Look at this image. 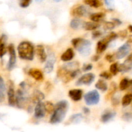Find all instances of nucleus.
<instances>
[{"label":"nucleus","mask_w":132,"mask_h":132,"mask_svg":"<svg viewBox=\"0 0 132 132\" xmlns=\"http://www.w3.org/2000/svg\"><path fill=\"white\" fill-rule=\"evenodd\" d=\"M68 106L67 100H63L58 102L55 106V109L50 119V124H55L61 122L65 118Z\"/></svg>","instance_id":"f257e3e1"},{"label":"nucleus","mask_w":132,"mask_h":132,"mask_svg":"<svg viewBox=\"0 0 132 132\" xmlns=\"http://www.w3.org/2000/svg\"><path fill=\"white\" fill-rule=\"evenodd\" d=\"M18 52L22 60L32 61L34 58V47L29 41H21L18 46Z\"/></svg>","instance_id":"f03ea898"},{"label":"nucleus","mask_w":132,"mask_h":132,"mask_svg":"<svg viewBox=\"0 0 132 132\" xmlns=\"http://www.w3.org/2000/svg\"><path fill=\"white\" fill-rule=\"evenodd\" d=\"M71 42L77 51L83 56H88L91 53L92 43L90 40L81 38H73Z\"/></svg>","instance_id":"7ed1b4c3"},{"label":"nucleus","mask_w":132,"mask_h":132,"mask_svg":"<svg viewBox=\"0 0 132 132\" xmlns=\"http://www.w3.org/2000/svg\"><path fill=\"white\" fill-rule=\"evenodd\" d=\"M84 98L86 104L88 106H94L99 102L100 94L97 90H92L85 94Z\"/></svg>","instance_id":"20e7f679"},{"label":"nucleus","mask_w":132,"mask_h":132,"mask_svg":"<svg viewBox=\"0 0 132 132\" xmlns=\"http://www.w3.org/2000/svg\"><path fill=\"white\" fill-rule=\"evenodd\" d=\"M16 105L19 108H23L26 106L28 100V93L23 89H19L15 94Z\"/></svg>","instance_id":"39448f33"},{"label":"nucleus","mask_w":132,"mask_h":132,"mask_svg":"<svg viewBox=\"0 0 132 132\" xmlns=\"http://www.w3.org/2000/svg\"><path fill=\"white\" fill-rule=\"evenodd\" d=\"M8 51L9 53V60L7 63V69L9 71H11L15 67L16 63V53H15V47L13 44H10L7 47Z\"/></svg>","instance_id":"423d86ee"},{"label":"nucleus","mask_w":132,"mask_h":132,"mask_svg":"<svg viewBox=\"0 0 132 132\" xmlns=\"http://www.w3.org/2000/svg\"><path fill=\"white\" fill-rule=\"evenodd\" d=\"M70 14L72 16L77 17V18L86 16L89 14V10L84 5H77L71 9Z\"/></svg>","instance_id":"0eeeda50"},{"label":"nucleus","mask_w":132,"mask_h":132,"mask_svg":"<svg viewBox=\"0 0 132 132\" xmlns=\"http://www.w3.org/2000/svg\"><path fill=\"white\" fill-rule=\"evenodd\" d=\"M95 78V76L92 72H88L82 75L77 80L76 84L77 85H90Z\"/></svg>","instance_id":"6e6552de"},{"label":"nucleus","mask_w":132,"mask_h":132,"mask_svg":"<svg viewBox=\"0 0 132 132\" xmlns=\"http://www.w3.org/2000/svg\"><path fill=\"white\" fill-rule=\"evenodd\" d=\"M55 62H56V58H55V54L52 52H50L48 55L46 64H45V68H44L45 71L46 73H50V72H52Z\"/></svg>","instance_id":"1a4fd4ad"},{"label":"nucleus","mask_w":132,"mask_h":132,"mask_svg":"<svg viewBox=\"0 0 132 132\" xmlns=\"http://www.w3.org/2000/svg\"><path fill=\"white\" fill-rule=\"evenodd\" d=\"M131 50V45L128 43L123 44L118 49L116 53V57L117 59H122L126 57Z\"/></svg>","instance_id":"9d476101"},{"label":"nucleus","mask_w":132,"mask_h":132,"mask_svg":"<svg viewBox=\"0 0 132 132\" xmlns=\"http://www.w3.org/2000/svg\"><path fill=\"white\" fill-rule=\"evenodd\" d=\"M8 102L9 104L11 106H14L16 104V100H15V94L14 87V83L10 80L9 82V89L7 91Z\"/></svg>","instance_id":"9b49d317"},{"label":"nucleus","mask_w":132,"mask_h":132,"mask_svg":"<svg viewBox=\"0 0 132 132\" xmlns=\"http://www.w3.org/2000/svg\"><path fill=\"white\" fill-rule=\"evenodd\" d=\"M46 110L45 108V104L43 102H39L36 104L34 109V116L37 119L43 118L45 116Z\"/></svg>","instance_id":"f8f14e48"},{"label":"nucleus","mask_w":132,"mask_h":132,"mask_svg":"<svg viewBox=\"0 0 132 132\" xmlns=\"http://www.w3.org/2000/svg\"><path fill=\"white\" fill-rule=\"evenodd\" d=\"M28 74L37 81H42L44 79V75L42 71L37 68H31L28 70Z\"/></svg>","instance_id":"ddd939ff"},{"label":"nucleus","mask_w":132,"mask_h":132,"mask_svg":"<svg viewBox=\"0 0 132 132\" xmlns=\"http://www.w3.org/2000/svg\"><path fill=\"white\" fill-rule=\"evenodd\" d=\"M83 91L81 89H71L68 92V96L72 100L75 102L81 100L82 97Z\"/></svg>","instance_id":"4468645a"},{"label":"nucleus","mask_w":132,"mask_h":132,"mask_svg":"<svg viewBox=\"0 0 132 132\" xmlns=\"http://www.w3.org/2000/svg\"><path fill=\"white\" fill-rule=\"evenodd\" d=\"M36 54L37 56V58H39V61L42 63L45 62L47 59V55L45 52V47L43 45H37L36 46Z\"/></svg>","instance_id":"2eb2a0df"},{"label":"nucleus","mask_w":132,"mask_h":132,"mask_svg":"<svg viewBox=\"0 0 132 132\" xmlns=\"http://www.w3.org/2000/svg\"><path fill=\"white\" fill-rule=\"evenodd\" d=\"M79 63L77 61H75V62H71L65 63L61 66V68L68 72H72L75 70L79 69Z\"/></svg>","instance_id":"dca6fc26"},{"label":"nucleus","mask_w":132,"mask_h":132,"mask_svg":"<svg viewBox=\"0 0 132 132\" xmlns=\"http://www.w3.org/2000/svg\"><path fill=\"white\" fill-rule=\"evenodd\" d=\"M75 56V53L72 48H68L61 56V60L63 62H69L72 60Z\"/></svg>","instance_id":"f3484780"},{"label":"nucleus","mask_w":132,"mask_h":132,"mask_svg":"<svg viewBox=\"0 0 132 132\" xmlns=\"http://www.w3.org/2000/svg\"><path fill=\"white\" fill-rule=\"evenodd\" d=\"M116 115V113L112 111H107L104 112L101 116V120L103 123H106L114 119Z\"/></svg>","instance_id":"a211bd4d"},{"label":"nucleus","mask_w":132,"mask_h":132,"mask_svg":"<svg viewBox=\"0 0 132 132\" xmlns=\"http://www.w3.org/2000/svg\"><path fill=\"white\" fill-rule=\"evenodd\" d=\"M100 27V25L94 21H84L82 28L86 31H95Z\"/></svg>","instance_id":"6ab92c4d"},{"label":"nucleus","mask_w":132,"mask_h":132,"mask_svg":"<svg viewBox=\"0 0 132 132\" xmlns=\"http://www.w3.org/2000/svg\"><path fill=\"white\" fill-rule=\"evenodd\" d=\"M44 98L45 94L39 90H35L32 95V100L34 103L37 104L39 102H42Z\"/></svg>","instance_id":"aec40b11"},{"label":"nucleus","mask_w":132,"mask_h":132,"mask_svg":"<svg viewBox=\"0 0 132 132\" xmlns=\"http://www.w3.org/2000/svg\"><path fill=\"white\" fill-rule=\"evenodd\" d=\"M132 69V62L125 60V62L119 65V71L121 72H128Z\"/></svg>","instance_id":"412c9836"},{"label":"nucleus","mask_w":132,"mask_h":132,"mask_svg":"<svg viewBox=\"0 0 132 132\" xmlns=\"http://www.w3.org/2000/svg\"><path fill=\"white\" fill-rule=\"evenodd\" d=\"M84 21L81 20L78 18H75L71 20L70 23V26L74 30H78L80 29L81 28H82L83 27Z\"/></svg>","instance_id":"4be33fe9"},{"label":"nucleus","mask_w":132,"mask_h":132,"mask_svg":"<svg viewBox=\"0 0 132 132\" xmlns=\"http://www.w3.org/2000/svg\"><path fill=\"white\" fill-rule=\"evenodd\" d=\"M108 46V44L106 42L104 41V40H100L97 42L96 46V53L97 54H101V53H104L107 49Z\"/></svg>","instance_id":"5701e85b"},{"label":"nucleus","mask_w":132,"mask_h":132,"mask_svg":"<svg viewBox=\"0 0 132 132\" xmlns=\"http://www.w3.org/2000/svg\"><path fill=\"white\" fill-rule=\"evenodd\" d=\"M105 14L103 12H96L91 14L90 16V19H91L92 21L95 22V23H98V22L101 21L104 18H105Z\"/></svg>","instance_id":"b1692460"},{"label":"nucleus","mask_w":132,"mask_h":132,"mask_svg":"<svg viewBox=\"0 0 132 132\" xmlns=\"http://www.w3.org/2000/svg\"><path fill=\"white\" fill-rule=\"evenodd\" d=\"M95 86L97 89L101 91L102 92H106L108 89V84L103 79H99V80H98V81L95 84Z\"/></svg>","instance_id":"393cba45"},{"label":"nucleus","mask_w":132,"mask_h":132,"mask_svg":"<svg viewBox=\"0 0 132 132\" xmlns=\"http://www.w3.org/2000/svg\"><path fill=\"white\" fill-rule=\"evenodd\" d=\"M6 35L3 34L0 38V58L3 56L4 54L6 53V47H5V41L6 40Z\"/></svg>","instance_id":"a878e982"},{"label":"nucleus","mask_w":132,"mask_h":132,"mask_svg":"<svg viewBox=\"0 0 132 132\" xmlns=\"http://www.w3.org/2000/svg\"><path fill=\"white\" fill-rule=\"evenodd\" d=\"M82 119H83V115H82V113H76L72 115L70 117L68 122L73 124H78L82 121Z\"/></svg>","instance_id":"bb28decb"},{"label":"nucleus","mask_w":132,"mask_h":132,"mask_svg":"<svg viewBox=\"0 0 132 132\" xmlns=\"http://www.w3.org/2000/svg\"><path fill=\"white\" fill-rule=\"evenodd\" d=\"M83 2L86 5L94 8H99L103 5L101 0H83Z\"/></svg>","instance_id":"cd10ccee"},{"label":"nucleus","mask_w":132,"mask_h":132,"mask_svg":"<svg viewBox=\"0 0 132 132\" xmlns=\"http://www.w3.org/2000/svg\"><path fill=\"white\" fill-rule=\"evenodd\" d=\"M121 103L123 107H126L132 103V94L131 93H127L122 97Z\"/></svg>","instance_id":"c85d7f7f"},{"label":"nucleus","mask_w":132,"mask_h":132,"mask_svg":"<svg viewBox=\"0 0 132 132\" xmlns=\"http://www.w3.org/2000/svg\"><path fill=\"white\" fill-rule=\"evenodd\" d=\"M118 38V34L117 33H116L115 32H111L110 33L108 34L107 36H106L105 37H104L103 38V40H104L105 42H106L107 43L109 44L111 41H113L114 40L117 39Z\"/></svg>","instance_id":"c756f323"},{"label":"nucleus","mask_w":132,"mask_h":132,"mask_svg":"<svg viewBox=\"0 0 132 132\" xmlns=\"http://www.w3.org/2000/svg\"><path fill=\"white\" fill-rule=\"evenodd\" d=\"M130 87V80L126 78L122 79L120 82L119 89L121 91H125Z\"/></svg>","instance_id":"7c9ffc66"},{"label":"nucleus","mask_w":132,"mask_h":132,"mask_svg":"<svg viewBox=\"0 0 132 132\" xmlns=\"http://www.w3.org/2000/svg\"><path fill=\"white\" fill-rule=\"evenodd\" d=\"M117 84L115 82H112L110 84V87L109 89V91H108V93L107 94V95L106 96V99H107L109 97H112L113 94H116V92L117 91Z\"/></svg>","instance_id":"2f4dec72"},{"label":"nucleus","mask_w":132,"mask_h":132,"mask_svg":"<svg viewBox=\"0 0 132 132\" xmlns=\"http://www.w3.org/2000/svg\"><path fill=\"white\" fill-rule=\"evenodd\" d=\"M44 104H45V108L46 112L48 113H53L55 109V106L54 104L50 101H46L45 103H44Z\"/></svg>","instance_id":"473e14b6"},{"label":"nucleus","mask_w":132,"mask_h":132,"mask_svg":"<svg viewBox=\"0 0 132 132\" xmlns=\"http://www.w3.org/2000/svg\"><path fill=\"white\" fill-rule=\"evenodd\" d=\"M110 71L113 75H117L119 72V64L117 62H114L110 67Z\"/></svg>","instance_id":"72a5a7b5"},{"label":"nucleus","mask_w":132,"mask_h":132,"mask_svg":"<svg viewBox=\"0 0 132 132\" xmlns=\"http://www.w3.org/2000/svg\"><path fill=\"white\" fill-rule=\"evenodd\" d=\"M116 24L113 21H105L103 24V28L105 31L112 30L116 27Z\"/></svg>","instance_id":"f704fd0d"},{"label":"nucleus","mask_w":132,"mask_h":132,"mask_svg":"<svg viewBox=\"0 0 132 132\" xmlns=\"http://www.w3.org/2000/svg\"><path fill=\"white\" fill-rule=\"evenodd\" d=\"M99 76H100L101 78H103L106 79V80H110V79H112V76H113V75H112L110 72H108V71H102V72H101Z\"/></svg>","instance_id":"c9c22d12"},{"label":"nucleus","mask_w":132,"mask_h":132,"mask_svg":"<svg viewBox=\"0 0 132 132\" xmlns=\"http://www.w3.org/2000/svg\"><path fill=\"white\" fill-rule=\"evenodd\" d=\"M32 0H18L19 6L21 8H27L32 3Z\"/></svg>","instance_id":"e433bc0d"},{"label":"nucleus","mask_w":132,"mask_h":132,"mask_svg":"<svg viewBox=\"0 0 132 132\" xmlns=\"http://www.w3.org/2000/svg\"><path fill=\"white\" fill-rule=\"evenodd\" d=\"M112 106H117L120 103V100H119V98L116 95V94H113L112 97Z\"/></svg>","instance_id":"4c0bfd02"},{"label":"nucleus","mask_w":132,"mask_h":132,"mask_svg":"<svg viewBox=\"0 0 132 132\" xmlns=\"http://www.w3.org/2000/svg\"><path fill=\"white\" fill-rule=\"evenodd\" d=\"M122 118L125 121H130L132 120V112H126L122 115Z\"/></svg>","instance_id":"58836bf2"},{"label":"nucleus","mask_w":132,"mask_h":132,"mask_svg":"<svg viewBox=\"0 0 132 132\" xmlns=\"http://www.w3.org/2000/svg\"><path fill=\"white\" fill-rule=\"evenodd\" d=\"M93 68V65L92 63H84L82 67V71L83 72L91 71Z\"/></svg>","instance_id":"ea45409f"},{"label":"nucleus","mask_w":132,"mask_h":132,"mask_svg":"<svg viewBox=\"0 0 132 132\" xmlns=\"http://www.w3.org/2000/svg\"><path fill=\"white\" fill-rule=\"evenodd\" d=\"M5 89H6V86H5V82L3 78L0 76V93H4Z\"/></svg>","instance_id":"a19ab883"},{"label":"nucleus","mask_w":132,"mask_h":132,"mask_svg":"<svg viewBox=\"0 0 132 132\" xmlns=\"http://www.w3.org/2000/svg\"><path fill=\"white\" fill-rule=\"evenodd\" d=\"M117 34H118V37L121 38V39H125L128 36V31L126 29L122 30V31H119Z\"/></svg>","instance_id":"79ce46f5"},{"label":"nucleus","mask_w":132,"mask_h":132,"mask_svg":"<svg viewBox=\"0 0 132 132\" xmlns=\"http://www.w3.org/2000/svg\"><path fill=\"white\" fill-rule=\"evenodd\" d=\"M102 35V32L101 31H99V30H95L92 32V37L93 39H96L99 38L100 36H101Z\"/></svg>","instance_id":"37998d69"},{"label":"nucleus","mask_w":132,"mask_h":132,"mask_svg":"<svg viewBox=\"0 0 132 132\" xmlns=\"http://www.w3.org/2000/svg\"><path fill=\"white\" fill-rule=\"evenodd\" d=\"M105 59L109 62H113L115 61V57L113 54H107L105 56Z\"/></svg>","instance_id":"c03bdc74"},{"label":"nucleus","mask_w":132,"mask_h":132,"mask_svg":"<svg viewBox=\"0 0 132 132\" xmlns=\"http://www.w3.org/2000/svg\"><path fill=\"white\" fill-rule=\"evenodd\" d=\"M104 3H105L106 5L108 7L112 9L114 6V1L113 0H104Z\"/></svg>","instance_id":"a18cd8bd"},{"label":"nucleus","mask_w":132,"mask_h":132,"mask_svg":"<svg viewBox=\"0 0 132 132\" xmlns=\"http://www.w3.org/2000/svg\"><path fill=\"white\" fill-rule=\"evenodd\" d=\"M112 21L116 24V25H118V26L121 25L122 23L119 19H117V18H113V19H112Z\"/></svg>","instance_id":"49530a36"},{"label":"nucleus","mask_w":132,"mask_h":132,"mask_svg":"<svg viewBox=\"0 0 132 132\" xmlns=\"http://www.w3.org/2000/svg\"><path fill=\"white\" fill-rule=\"evenodd\" d=\"M99 59H100V56H99V54H95V55H94L91 58L92 61H93V62H97Z\"/></svg>","instance_id":"de8ad7c7"},{"label":"nucleus","mask_w":132,"mask_h":132,"mask_svg":"<svg viewBox=\"0 0 132 132\" xmlns=\"http://www.w3.org/2000/svg\"><path fill=\"white\" fill-rule=\"evenodd\" d=\"M82 111H83V113L86 115H88L89 113H90V109L88 108V107H84L82 108Z\"/></svg>","instance_id":"09e8293b"},{"label":"nucleus","mask_w":132,"mask_h":132,"mask_svg":"<svg viewBox=\"0 0 132 132\" xmlns=\"http://www.w3.org/2000/svg\"><path fill=\"white\" fill-rule=\"evenodd\" d=\"M128 43L130 44V45H132V35H130V36H128V38L127 42Z\"/></svg>","instance_id":"8fccbe9b"},{"label":"nucleus","mask_w":132,"mask_h":132,"mask_svg":"<svg viewBox=\"0 0 132 132\" xmlns=\"http://www.w3.org/2000/svg\"><path fill=\"white\" fill-rule=\"evenodd\" d=\"M126 61H128V62H132V53L130 54L127 57V58L126 59Z\"/></svg>","instance_id":"3c124183"},{"label":"nucleus","mask_w":132,"mask_h":132,"mask_svg":"<svg viewBox=\"0 0 132 132\" xmlns=\"http://www.w3.org/2000/svg\"><path fill=\"white\" fill-rule=\"evenodd\" d=\"M4 97H5V95H4V93H0V102H1L3 100Z\"/></svg>","instance_id":"603ef678"},{"label":"nucleus","mask_w":132,"mask_h":132,"mask_svg":"<svg viewBox=\"0 0 132 132\" xmlns=\"http://www.w3.org/2000/svg\"><path fill=\"white\" fill-rule=\"evenodd\" d=\"M25 85H26V84L24 82H21L19 84V86H20L21 88H24V87H25Z\"/></svg>","instance_id":"864d4df0"},{"label":"nucleus","mask_w":132,"mask_h":132,"mask_svg":"<svg viewBox=\"0 0 132 132\" xmlns=\"http://www.w3.org/2000/svg\"><path fill=\"white\" fill-rule=\"evenodd\" d=\"M128 29L130 31V32H132V25H130L128 27Z\"/></svg>","instance_id":"5fc2aeb1"},{"label":"nucleus","mask_w":132,"mask_h":132,"mask_svg":"<svg viewBox=\"0 0 132 132\" xmlns=\"http://www.w3.org/2000/svg\"><path fill=\"white\" fill-rule=\"evenodd\" d=\"M44 0H36V1L37 3H41V2H43V1Z\"/></svg>","instance_id":"6e6d98bb"},{"label":"nucleus","mask_w":132,"mask_h":132,"mask_svg":"<svg viewBox=\"0 0 132 132\" xmlns=\"http://www.w3.org/2000/svg\"><path fill=\"white\" fill-rule=\"evenodd\" d=\"M55 2H57V3H59V2H61V1H63V0H54Z\"/></svg>","instance_id":"4d7b16f0"}]
</instances>
